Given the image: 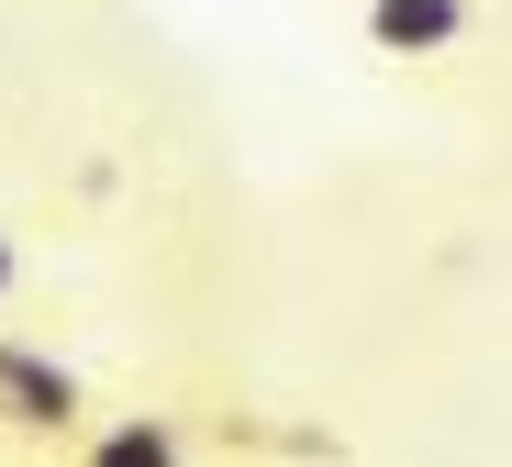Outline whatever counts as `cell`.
Listing matches in <instances>:
<instances>
[{"label": "cell", "instance_id": "6da1fadb", "mask_svg": "<svg viewBox=\"0 0 512 467\" xmlns=\"http://www.w3.org/2000/svg\"><path fill=\"white\" fill-rule=\"evenodd\" d=\"M101 423V401H90V379L56 356V345H34V334H0V445L12 456H67L78 434Z\"/></svg>", "mask_w": 512, "mask_h": 467}, {"label": "cell", "instance_id": "7a4b0ae2", "mask_svg": "<svg viewBox=\"0 0 512 467\" xmlns=\"http://www.w3.org/2000/svg\"><path fill=\"white\" fill-rule=\"evenodd\" d=\"M56 467H201V456H190V423L179 412H101Z\"/></svg>", "mask_w": 512, "mask_h": 467}, {"label": "cell", "instance_id": "3957f363", "mask_svg": "<svg viewBox=\"0 0 512 467\" xmlns=\"http://www.w3.org/2000/svg\"><path fill=\"white\" fill-rule=\"evenodd\" d=\"M468 23H479V0H368L357 12V34H368V56H457L468 45Z\"/></svg>", "mask_w": 512, "mask_h": 467}, {"label": "cell", "instance_id": "277c9868", "mask_svg": "<svg viewBox=\"0 0 512 467\" xmlns=\"http://www.w3.org/2000/svg\"><path fill=\"white\" fill-rule=\"evenodd\" d=\"M12 290H23V245H12V223H0V312H12Z\"/></svg>", "mask_w": 512, "mask_h": 467}]
</instances>
